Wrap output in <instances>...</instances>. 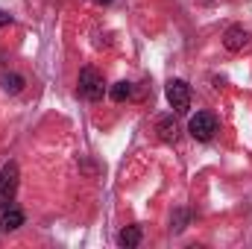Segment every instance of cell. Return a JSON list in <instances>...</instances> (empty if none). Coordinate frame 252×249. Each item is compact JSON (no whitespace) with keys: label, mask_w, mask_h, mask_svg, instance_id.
<instances>
[{"label":"cell","mask_w":252,"mask_h":249,"mask_svg":"<svg viewBox=\"0 0 252 249\" xmlns=\"http://www.w3.org/2000/svg\"><path fill=\"white\" fill-rule=\"evenodd\" d=\"M97 3H112V0H97Z\"/></svg>","instance_id":"obj_13"},{"label":"cell","mask_w":252,"mask_h":249,"mask_svg":"<svg viewBox=\"0 0 252 249\" xmlns=\"http://www.w3.org/2000/svg\"><path fill=\"white\" fill-rule=\"evenodd\" d=\"M185 223H188V214H185V211H176V217H173V226H170V229H173V232H182V229H185Z\"/></svg>","instance_id":"obj_11"},{"label":"cell","mask_w":252,"mask_h":249,"mask_svg":"<svg viewBox=\"0 0 252 249\" xmlns=\"http://www.w3.org/2000/svg\"><path fill=\"white\" fill-rule=\"evenodd\" d=\"M129 94H132V85H129V82H115V88H112V100H115V103L126 100Z\"/></svg>","instance_id":"obj_10"},{"label":"cell","mask_w":252,"mask_h":249,"mask_svg":"<svg viewBox=\"0 0 252 249\" xmlns=\"http://www.w3.org/2000/svg\"><path fill=\"white\" fill-rule=\"evenodd\" d=\"M118 244H121V247H126V249L138 247V244H141V229H138V226H126L124 232L118 235Z\"/></svg>","instance_id":"obj_8"},{"label":"cell","mask_w":252,"mask_h":249,"mask_svg":"<svg viewBox=\"0 0 252 249\" xmlns=\"http://www.w3.org/2000/svg\"><path fill=\"white\" fill-rule=\"evenodd\" d=\"M167 103L173 106L176 115H185L190 109V88L185 79H170L167 82Z\"/></svg>","instance_id":"obj_2"},{"label":"cell","mask_w":252,"mask_h":249,"mask_svg":"<svg viewBox=\"0 0 252 249\" xmlns=\"http://www.w3.org/2000/svg\"><path fill=\"white\" fill-rule=\"evenodd\" d=\"M9 21H12V18H9V15H6V12H3V9H0V30H3V27H6V24H9Z\"/></svg>","instance_id":"obj_12"},{"label":"cell","mask_w":252,"mask_h":249,"mask_svg":"<svg viewBox=\"0 0 252 249\" xmlns=\"http://www.w3.org/2000/svg\"><path fill=\"white\" fill-rule=\"evenodd\" d=\"M247 44H250V32H247L241 24H232V27L223 32V47H226V50H232V53H241Z\"/></svg>","instance_id":"obj_5"},{"label":"cell","mask_w":252,"mask_h":249,"mask_svg":"<svg viewBox=\"0 0 252 249\" xmlns=\"http://www.w3.org/2000/svg\"><path fill=\"white\" fill-rule=\"evenodd\" d=\"M24 226V211L21 208H3V214H0V232H15V229H21Z\"/></svg>","instance_id":"obj_6"},{"label":"cell","mask_w":252,"mask_h":249,"mask_svg":"<svg viewBox=\"0 0 252 249\" xmlns=\"http://www.w3.org/2000/svg\"><path fill=\"white\" fill-rule=\"evenodd\" d=\"M15 190H18V164L9 161L0 170V208H6L15 199Z\"/></svg>","instance_id":"obj_4"},{"label":"cell","mask_w":252,"mask_h":249,"mask_svg":"<svg viewBox=\"0 0 252 249\" xmlns=\"http://www.w3.org/2000/svg\"><path fill=\"white\" fill-rule=\"evenodd\" d=\"M158 138H161L164 144H176V141H179V124H176L173 118H161V121H158Z\"/></svg>","instance_id":"obj_7"},{"label":"cell","mask_w":252,"mask_h":249,"mask_svg":"<svg viewBox=\"0 0 252 249\" xmlns=\"http://www.w3.org/2000/svg\"><path fill=\"white\" fill-rule=\"evenodd\" d=\"M188 129L196 141H211L214 132H217V118H214L211 112H196V115L190 118Z\"/></svg>","instance_id":"obj_3"},{"label":"cell","mask_w":252,"mask_h":249,"mask_svg":"<svg viewBox=\"0 0 252 249\" xmlns=\"http://www.w3.org/2000/svg\"><path fill=\"white\" fill-rule=\"evenodd\" d=\"M76 88H79V97H85L91 103L103 100V94H106V82H103V76L94 67H82L79 70V85Z\"/></svg>","instance_id":"obj_1"},{"label":"cell","mask_w":252,"mask_h":249,"mask_svg":"<svg viewBox=\"0 0 252 249\" xmlns=\"http://www.w3.org/2000/svg\"><path fill=\"white\" fill-rule=\"evenodd\" d=\"M3 88H6L9 94H18V91L24 88V76H18V73H6V76H3Z\"/></svg>","instance_id":"obj_9"}]
</instances>
